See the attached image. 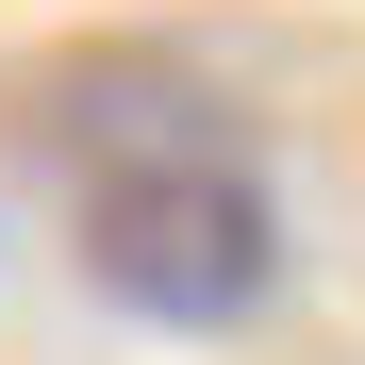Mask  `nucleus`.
Masks as SVG:
<instances>
[{
  "label": "nucleus",
  "mask_w": 365,
  "mask_h": 365,
  "mask_svg": "<svg viewBox=\"0 0 365 365\" xmlns=\"http://www.w3.org/2000/svg\"><path fill=\"white\" fill-rule=\"evenodd\" d=\"M50 150L83 166V282L150 332H250L282 299V216L266 166L232 150L216 100H50Z\"/></svg>",
  "instance_id": "1"
}]
</instances>
